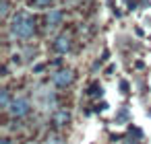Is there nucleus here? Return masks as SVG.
<instances>
[{
  "label": "nucleus",
  "mask_w": 151,
  "mask_h": 144,
  "mask_svg": "<svg viewBox=\"0 0 151 144\" xmlns=\"http://www.w3.org/2000/svg\"><path fill=\"white\" fill-rule=\"evenodd\" d=\"M0 13H2V17L9 13V2H6V0H2V9H0Z\"/></svg>",
  "instance_id": "nucleus-9"
},
{
  "label": "nucleus",
  "mask_w": 151,
  "mask_h": 144,
  "mask_svg": "<svg viewBox=\"0 0 151 144\" xmlns=\"http://www.w3.org/2000/svg\"><path fill=\"white\" fill-rule=\"evenodd\" d=\"M44 68H46V66H44V64H37V66H35V68H33V72H42V70H44Z\"/></svg>",
  "instance_id": "nucleus-12"
},
{
  "label": "nucleus",
  "mask_w": 151,
  "mask_h": 144,
  "mask_svg": "<svg viewBox=\"0 0 151 144\" xmlns=\"http://www.w3.org/2000/svg\"><path fill=\"white\" fill-rule=\"evenodd\" d=\"M54 48H56V52H58V54H66V52L70 50V39H68L66 35H60V37H56Z\"/></svg>",
  "instance_id": "nucleus-4"
},
{
  "label": "nucleus",
  "mask_w": 151,
  "mask_h": 144,
  "mask_svg": "<svg viewBox=\"0 0 151 144\" xmlns=\"http://www.w3.org/2000/svg\"><path fill=\"white\" fill-rule=\"evenodd\" d=\"M13 62H15V64H19V62H21V56H19V54H15V56H13Z\"/></svg>",
  "instance_id": "nucleus-13"
},
{
  "label": "nucleus",
  "mask_w": 151,
  "mask_h": 144,
  "mask_svg": "<svg viewBox=\"0 0 151 144\" xmlns=\"http://www.w3.org/2000/svg\"><path fill=\"white\" fill-rule=\"evenodd\" d=\"M0 144H13V140H11V138H4V140L0 142Z\"/></svg>",
  "instance_id": "nucleus-14"
},
{
  "label": "nucleus",
  "mask_w": 151,
  "mask_h": 144,
  "mask_svg": "<svg viewBox=\"0 0 151 144\" xmlns=\"http://www.w3.org/2000/svg\"><path fill=\"white\" fill-rule=\"evenodd\" d=\"M48 144H64V142H62L60 138H50V140H48Z\"/></svg>",
  "instance_id": "nucleus-10"
},
{
  "label": "nucleus",
  "mask_w": 151,
  "mask_h": 144,
  "mask_svg": "<svg viewBox=\"0 0 151 144\" xmlns=\"http://www.w3.org/2000/svg\"><path fill=\"white\" fill-rule=\"evenodd\" d=\"M0 105H2L4 109H9V105H11V97H9V91L6 89L0 93Z\"/></svg>",
  "instance_id": "nucleus-6"
},
{
  "label": "nucleus",
  "mask_w": 151,
  "mask_h": 144,
  "mask_svg": "<svg viewBox=\"0 0 151 144\" xmlns=\"http://www.w3.org/2000/svg\"><path fill=\"white\" fill-rule=\"evenodd\" d=\"M66 121H68V113H66V111H60V113L56 115V123H58V126H64Z\"/></svg>",
  "instance_id": "nucleus-7"
},
{
  "label": "nucleus",
  "mask_w": 151,
  "mask_h": 144,
  "mask_svg": "<svg viewBox=\"0 0 151 144\" xmlns=\"http://www.w3.org/2000/svg\"><path fill=\"white\" fill-rule=\"evenodd\" d=\"M46 23H48V27H50V29L58 27V25L62 23V13H60V11H50V13H48V17H46Z\"/></svg>",
  "instance_id": "nucleus-5"
},
{
  "label": "nucleus",
  "mask_w": 151,
  "mask_h": 144,
  "mask_svg": "<svg viewBox=\"0 0 151 144\" xmlns=\"http://www.w3.org/2000/svg\"><path fill=\"white\" fill-rule=\"evenodd\" d=\"M31 4H33V6H37V9H44V6H48V4H50V0H31Z\"/></svg>",
  "instance_id": "nucleus-8"
},
{
  "label": "nucleus",
  "mask_w": 151,
  "mask_h": 144,
  "mask_svg": "<svg viewBox=\"0 0 151 144\" xmlns=\"http://www.w3.org/2000/svg\"><path fill=\"white\" fill-rule=\"evenodd\" d=\"M11 33L19 39H27L35 33V21L29 15H15V19L11 21Z\"/></svg>",
  "instance_id": "nucleus-1"
},
{
  "label": "nucleus",
  "mask_w": 151,
  "mask_h": 144,
  "mask_svg": "<svg viewBox=\"0 0 151 144\" xmlns=\"http://www.w3.org/2000/svg\"><path fill=\"white\" fill-rule=\"evenodd\" d=\"M29 2H31V0H29Z\"/></svg>",
  "instance_id": "nucleus-15"
},
{
  "label": "nucleus",
  "mask_w": 151,
  "mask_h": 144,
  "mask_svg": "<svg viewBox=\"0 0 151 144\" xmlns=\"http://www.w3.org/2000/svg\"><path fill=\"white\" fill-rule=\"evenodd\" d=\"M29 109H31V103H29L27 99H23V97L13 99V101H11V105H9V111H11L15 117H23V115H27V113H29Z\"/></svg>",
  "instance_id": "nucleus-2"
},
{
  "label": "nucleus",
  "mask_w": 151,
  "mask_h": 144,
  "mask_svg": "<svg viewBox=\"0 0 151 144\" xmlns=\"http://www.w3.org/2000/svg\"><path fill=\"white\" fill-rule=\"evenodd\" d=\"M120 89L126 93V91H128V82H126V80H122V82H120Z\"/></svg>",
  "instance_id": "nucleus-11"
},
{
  "label": "nucleus",
  "mask_w": 151,
  "mask_h": 144,
  "mask_svg": "<svg viewBox=\"0 0 151 144\" xmlns=\"http://www.w3.org/2000/svg\"><path fill=\"white\" fill-rule=\"evenodd\" d=\"M52 82H54L56 87H66V84L73 82V72H70V70H60V72H56V74L52 76Z\"/></svg>",
  "instance_id": "nucleus-3"
}]
</instances>
